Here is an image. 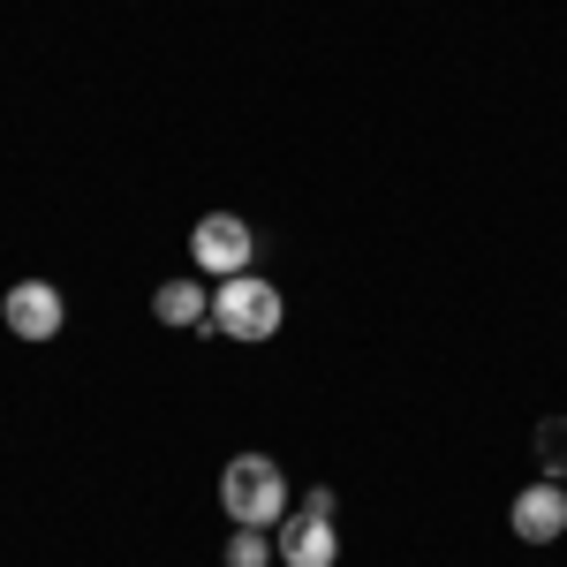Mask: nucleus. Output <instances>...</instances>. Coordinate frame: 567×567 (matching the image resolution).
Wrapping results in <instances>:
<instances>
[{"label": "nucleus", "instance_id": "1", "mask_svg": "<svg viewBox=\"0 0 567 567\" xmlns=\"http://www.w3.org/2000/svg\"><path fill=\"white\" fill-rule=\"evenodd\" d=\"M219 507H227V523H235V529H272L288 507H296L288 470H280L272 454H235V462L219 470Z\"/></svg>", "mask_w": 567, "mask_h": 567}, {"label": "nucleus", "instance_id": "2", "mask_svg": "<svg viewBox=\"0 0 567 567\" xmlns=\"http://www.w3.org/2000/svg\"><path fill=\"white\" fill-rule=\"evenodd\" d=\"M288 326V303L265 272H227L213 288V333L219 341H243V349H265L272 333Z\"/></svg>", "mask_w": 567, "mask_h": 567}, {"label": "nucleus", "instance_id": "3", "mask_svg": "<svg viewBox=\"0 0 567 567\" xmlns=\"http://www.w3.org/2000/svg\"><path fill=\"white\" fill-rule=\"evenodd\" d=\"M189 258H197V272H213V280L250 272V258H258V227H250L243 213H205L197 227H189Z\"/></svg>", "mask_w": 567, "mask_h": 567}, {"label": "nucleus", "instance_id": "4", "mask_svg": "<svg viewBox=\"0 0 567 567\" xmlns=\"http://www.w3.org/2000/svg\"><path fill=\"white\" fill-rule=\"evenodd\" d=\"M272 553H280V567H333L341 560V529H333V515L288 507V515L272 523Z\"/></svg>", "mask_w": 567, "mask_h": 567}, {"label": "nucleus", "instance_id": "5", "mask_svg": "<svg viewBox=\"0 0 567 567\" xmlns=\"http://www.w3.org/2000/svg\"><path fill=\"white\" fill-rule=\"evenodd\" d=\"M0 318H8L16 341H53V333L69 326V303H61L53 280H16V288L0 296Z\"/></svg>", "mask_w": 567, "mask_h": 567}, {"label": "nucleus", "instance_id": "6", "mask_svg": "<svg viewBox=\"0 0 567 567\" xmlns=\"http://www.w3.org/2000/svg\"><path fill=\"white\" fill-rule=\"evenodd\" d=\"M515 537L523 545H553V537H567V484L560 477H537L515 492Z\"/></svg>", "mask_w": 567, "mask_h": 567}, {"label": "nucleus", "instance_id": "7", "mask_svg": "<svg viewBox=\"0 0 567 567\" xmlns=\"http://www.w3.org/2000/svg\"><path fill=\"white\" fill-rule=\"evenodd\" d=\"M152 318H159L167 333H213V288H205V280H159Z\"/></svg>", "mask_w": 567, "mask_h": 567}, {"label": "nucleus", "instance_id": "8", "mask_svg": "<svg viewBox=\"0 0 567 567\" xmlns=\"http://www.w3.org/2000/svg\"><path fill=\"white\" fill-rule=\"evenodd\" d=\"M280 553H272V529H235L227 537V567H272Z\"/></svg>", "mask_w": 567, "mask_h": 567}, {"label": "nucleus", "instance_id": "9", "mask_svg": "<svg viewBox=\"0 0 567 567\" xmlns=\"http://www.w3.org/2000/svg\"><path fill=\"white\" fill-rule=\"evenodd\" d=\"M537 462H545V477H567V424H537Z\"/></svg>", "mask_w": 567, "mask_h": 567}, {"label": "nucleus", "instance_id": "10", "mask_svg": "<svg viewBox=\"0 0 567 567\" xmlns=\"http://www.w3.org/2000/svg\"><path fill=\"white\" fill-rule=\"evenodd\" d=\"M296 507H310V515H333V507H341V499H333V492H326V484H310L303 499H296Z\"/></svg>", "mask_w": 567, "mask_h": 567}]
</instances>
